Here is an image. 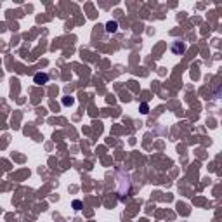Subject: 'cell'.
Instances as JSON below:
<instances>
[{"label": "cell", "mask_w": 222, "mask_h": 222, "mask_svg": "<svg viewBox=\"0 0 222 222\" xmlns=\"http://www.w3.org/2000/svg\"><path fill=\"white\" fill-rule=\"evenodd\" d=\"M33 80H35V83H47L49 82V75L47 73H36Z\"/></svg>", "instance_id": "1"}, {"label": "cell", "mask_w": 222, "mask_h": 222, "mask_svg": "<svg viewBox=\"0 0 222 222\" xmlns=\"http://www.w3.org/2000/svg\"><path fill=\"white\" fill-rule=\"evenodd\" d=\"M63 102H64V104H71V102H73V99H64Z\"/></svg>", "instance_id": "5"}, {"label": "cell", "mask_w": 222, "mask_h": 222, "mask_svg": "<svg viewBox=\"0 0 222 222\" xmlns=\"http://www.w3.org/2000/svg\"><path fill=\"white\" fill-rule=\"evenodd\" d=\"M148 109H149L148 104H141V111H142V113H148Z\"/></svg>", "instance_id": "4"}, {"label": "cell", "mask_w": 222, "mask_h": 222, "mask_svg": "<svg viewBox=\"0 0 222 222\" xmlns=\"http://www.w3.org/2000/svg\"><path fill=\"white\" fill-rule=\"evenodd\" d=\"M116 28H118V24H116L115 21H109V23L106 24V31H108V33H115Z\"/></svg>", "instance_id": "2"}, {"label": "cell", "mask_w": 222, "mask_h": 222, "mask_svg": "<svg viewBox=\"0 0 222 222\" xmlns=\"http://www.w3.org/2000/svg\"><path fill=\"white\" fill-rule=\"evenodd\" d=\"M73 207H75V210H80V207H82V203L76 200V201H73Z\"/></svg>", "instance_id": "3"}]
</instances>
